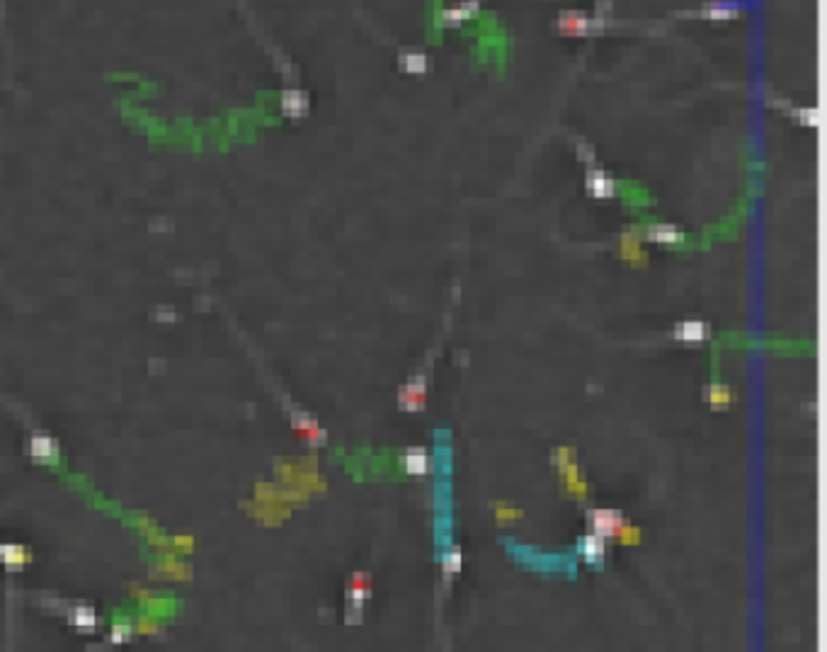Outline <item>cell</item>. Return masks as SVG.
Masks as SVG:
<instances>
[{
  "mask_svg": "<svg viewBox=\"0 0 827 652\" xmlns=\"http://www.w3.org/2000/svg\"><path fill=\"white\" fill-rule=\"evenodd\" d=\"M30 456L44 466L59 463V441L51 439L49 434H35L30 439Z\"/></svg>",
  "mask_w": 827,
  "mask_h": 652,
  "instance_id": "1",
  "label": "cell"
},
{
  "mask_svg": "<svg viewBox=\"0 0 827 652\" xmlns=\"http://www.w3.org/2000/svg\"><path fill=\"white\" fill-rule=\"evenodd\" d=\"M592 521H595V526H597V534H602V536L619 534L621 526H624L621 514L611 512V509H597V512H592Z\"/></svg>",
  "mask_w": 827,
  "mask_h": 652,
  "instance_id": "2",
  "label": "cell"
},
{
  "mask_svg": "<svg viewBox=\"0 0 827 652\" xmlns=\"http://www.w3.org/2000/svg\"><path fill=\"white\" fill-rule=\"evenodd\" d=\"M0 560H3V565H6L10 573H17V570H22L27 563H30L32 553L25 548V546L8 544V546H3V555H0Z\"/></svg>",
  "mask_w": 827,
  "mask_h": 652,
  "instance_id": "3",
  "label": "cell"
},
{
  "mask_svg": "<svg viewBox=\"0 0 827 652\" xmlns=\"http://www.w3.org/2000/svg\"><path fill=\"white\" fill-rule=\"evenodd\" d=\"M580 553L584 555V560L589 563H600L605 558V539L602 534H589L580 541Z\"/></svg>",
  "mask_w": 827,
  "mask_h": 652,
  "instance_id": "4",
  "label": "cell"
},
{
  "mask_svg": "<svg viewBox=\"0 0 827 652\" xmlns=\"http://www.w3.org/2000/svg\"><path fill=\"white\" fill-rule=\"evenodd\" d=\"M674 337L682 342H701L706 337V325L701 320H684L674 327Z\"/></svg>",
  "mask_w": 827,
  "mask_h": 652,
  "instance_id": "5",
  "label": "cell"
},
{
  "mask_svg": "<svg viewBox=\"0 0 827 652\" xmlns=\"http://www.w3.org/2000/svg\"><path fill=\"white\" fill-rule=\"evenodd\" d=\"M406 468L410 470V473H427L430 459H427V454L422 449H410L406 454Z\"/></svg>",
  "mask_w": 827,
  "mask_h": 652,
  "instance_id": "6",
  "label": "cell"
},
{
  "mask_svg": "<svg viewBox=\"0 0 827 652\" xmlns=\"http://www.w3.org/2000/svg\"><path fill=\"white\" fill-rule=\"evenodd\" d=\"M70 623H73V626H78V628H88V631H93L95 623H97V616H95V611L90 606H78V608H73Z\"/></svg>",
  "mask_w": 827,
  "mask_h": 652,
  "instance_id": "7",
  "label": "cell"
},
{
  "mask_svg": "<svg viewBox=\"0 0 827 652\" xmlns=\"http://www.w3.org/2000/svg\"><path fill=\"white\" fill-rule=\"evenodd\" d=\"M282 107L287 114H292V117H296V114H301L303 109H306V97H303L301 93H287L282 99Z\"/></svg>",
  "mask_w": 827,
  "mask_h": 652,
  "instance_id": "8",
  "label": "cell"
},
{
  "mask_svg": "<svg viewBox=\"0 0 827 652\" xmlns=\"http://www.w3.org/2000/svg\"><path fill=\"white\" fill-rule=\"evenodd\" d=\"M650 240H658V242H677V240H682V236H679V231L677 228H672V226H655V228H650Z\"/></svg>",
  "mask_w": 827,
  "mask_h": 652,
  "instance_id": "9",
  "label": "cell"
},
{
  "mask_svg": "<svg viewBox=\"0 0 827 652\" xmlns=\"http://www.w3.org/2000/svg\"><path fill=\"white\" fill-rule=\"evenodd\" d=\"M589 189H592V192H595V197H609L611 194V182H609V178H607V175H592V178H589Z\"/></svg>",
  "mask_w": 827,
  "mask_h": 652,
  "instance_id": "10",
  "label": "cell"
},
{
  "mask_svg": "<svg viewBox=\"0 0 827 652\" xmlns=\"http://www.w3.org/2000/svg\"><path fill=\"white\" fill-rule=\"evenodd\" d=\"M403 68H406L408 73H422V70L427 68V59L420 54H408V56H403Z\"/></svg>",
  "mask_w": 827,
  "mask_h": 652,
  "instance_id": "11",
  "label": "cell"
},
{
  "mask_svg": "<svg viewBox=\"0 0 827 652\" xmlns=\"http://www.w3.org/2000/svg\"><path fill=\"white\" fill-rule=\"evenodd\" d=\"M129 635H131V626H126V623H117L112 628V642H124Z\"/></svg>",
  "mask_w": 827,
  "mask_h": 652,
  "instance_id": "12",
  "label": "cell"
},
{
  "mask_svg": "<svg viewBox=\"0 0 827 652\" xmlns=\"http://www.w3.org/2000/svg\"><path fill=\"white\" fill-rule=\"evenodd\" d=\"M173 544H175V548H180L182 553H189V550H192V546H194V539H189V536H180V539H175Z\"/></svg>",
  "mask_w": 827,
  "mask_h": 652,
  "instance_id": "13",
  "label": "cell"
},
{
  "mask_svg": "<svg viewBox=\"0 0 827 652\" xmlns=\"http://www.w3.org/2000/svg\"><path fill=\"white\" fill-rule=\"evenodd\" d=\"M444 565H446V573H454V570H459V568H461V555L454 550L451 555H446Z\"/></svg>",
  "mask_w": 827,
  "mask_h": 652,
  "instance_id": "14",
  "label": "cell"
},
{
  "mask_svg": "<svg viewBox=\"0 0 827 652\" xmlns=\"http://www.w3.org/2000/svg\"><path fill=\"white\" fill-rule=\"evenodd\" d=\"M139 633H158L160 631V626L158 623H153V621H139Z\"/></svg>",
  "mask_w": 827,
  "mask_h": 652,
  "instance_id": "15",
  "label": "cell"
},
{
  "mask_svg": "<svg viewBox=\"0 0 827 652\" xmlns=\"http://www.w3.org/2000/svg\"><path fill=\"white\" fill-rule=\"evenodd\" d=\"M0 555H3V546H0Z\"/></svg>",
  "mask_w": 827,
  "mask_h": 652,
  "instance_id": "16",
  "label": "cell"
}]
</instances>
